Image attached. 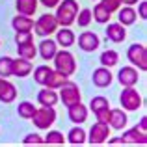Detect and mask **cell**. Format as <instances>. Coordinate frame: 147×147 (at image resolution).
I'll return each instance as SVG.
<instances>
[{
  "label": "cell",
  "instance_id": "11",
  "mask_svg": "<svg viewBox=\"0 0 147 147\" xmlns=\"http://www.w3.org/2000/svg\"><path fill=\"white\" fill-rule=\"evenodd\" d=\"M108 125L114 130H123L129 123V117H127V112L123 108H110V114H108Z\"/></svg>",
  "mask_w": 147,
  "mask_h": 147
},
{
  "label": "cell",
  "instance_id": "28",
  "mask_svg": "<svg viewBox=\"0 0 147 147\" xmlns=\"http://www.w3.org/2000/svg\"><path fill=\"white\" fill-rule=\"evenodd\" d=\"M50 73H52V67H49V65H39V67H36V71H34V80H36L39 86H45L50 76Z\"/></svg>",
  "mask_w": 147,
  "mask_h": 147
},
{
  "label": "cell",
  "instance_id": "25",
  "mask_svg": "<svg viewBox=\"0 0 147 147\" xmlns=\"http://www.w3.org/2000/svg\"><path fill=\"white\" fill-rule=\"evenodd\" d=\"M110 17H112V13L100 2L93 7V11H91V19H93V21H97L99 24H106V22L110 21Z\"/></svg>",
  "mask_w": 147,
  "mask_h": 147
},
{
  "label": "cell",
  "instance_id": "31",
  "mask_svg": "<svg viewBox=\"0 0 147 147\" xmlns=\"http://www.w3.org/2000/svg\"><path fill=\"white\" fill-rule=\"evenodd\" d=\"M88 108L95 114V112H100V110H104V108H110V100L106 97H102V95H97V97H93L90 100Z\"/></svg>",
  "mask_w": 147,
  "mask_h": 147
},
{
  "label": "cell",
  "instance_id": "14",
  "mask_svg": "<svg viewBox=\"0 0 147 147\" xmlns=\"http://www.w3.org/2000/svg\"><path fill=\"white\" fill-rule=\"evenodd\" d=\"M91 82L97 88H108L114 82V75L110 73V67H102V65L97 67L93 71V75H91Z\"/></svg>",
  "mask_w": 147,
  "mask_h": 147
},
{
  "label": "cell",
  "instance_id": "9",
  "mask_svg": "<svg viewBox=\"0 0 147 147\" xmlns=\"http://www.w3.org/2000/svg\"><path fill=\"white\" fill-rule=\"evenodd\" d=\"M117 80L123 88H130V86H136L138 80H140V73L134 65H125V67L119 69L117 73Z\"/></svg>",
  "mask_w": 147,
  "mask_h": 147
},
{
  "label": "cell",
  "instance_id": "22",
  "mask_svg": "<svg viewBox=\"0 0 147 147\" xmlns=\"http://www.w3.org/2000/svg\"><path fill=\"white\" fill-rule=\"evenodd\" d=\"M11 26H13L15 32H32V28H34V19L28 17V15L17 13V17H13V21H11Z\"/></svg>",
  "mask_w": 147,
  "mask_h": 147
},
{
  "label": "cell",
  "instance_id": "44",
  "mask_svg": "<svg viewBox=\"0 0 147 147\" xmlns=\"http://www.w3.org/2000/svg\"><path fill=\"white\" fill-rule=\"evenodd\" d=\"M93 2H99V0H93Z\"/></svg>",
  "mask_w": 147,
  "mask_h": 147
},
{
  "label": "cell",
  "instance_id": "32",
  "mask_svg": "<svg viewBox=\"0 0 147 147\" xmlns=\"http://www.w3.org/2000/svg\"><path fill=\"white\" fill-rule=\"evenodd\" d=\"M91 21H93V19H91V9H88V7H84V9H78L75 22H78L80 28H88Z\"/></svg>",
  "mask_w": 147,
  "mask_h": 147
},
{
  "label": "cell",
  "instance_id": "27",
  "mask_svg": "<svg viewBox=\"0 0 147 147\" xmlns=\"http://www.w3.org/2000/svg\"><path fill=\"white\" fill-rule=\"evenodd\" d=\"M99 61H100L102 67H114V65H117V61H119V54L115 52V50L108 49V50H104V52H100Z\"/></svg>",
  "mask_w": 147,
  "mask_h": 147
},
{
  "label": "cell",
  "instance_id": "23",
  "mask_svg": "<svg viewBox=\"0 0 147 147\" xmlns=\"http://www.w3.org/2000/svg\"><path fill=\"white\" fill-rule=\"evenodd\" d=\"M37 6H39V2H37V0H15L17 13L28 15V17H32V15L37 11Z\"/></svg>",
  "mask_w": 147,
  "mask_h": 147
},
{
  "label": "cell",
  "instance_id": "7",
  "mask_svg": "<svg viewBox=\"0 0 147 147\" xmlns=\"http://www.w3.org/2000/svg\"><path fill=\"white\" fill-rule=\"evenodd\" d=\"M119 102L125 112H136L138 108H142V95L134 90V86L123 88L121 95H119Z\"/></svg>",
  "mask_w": 147,
  "mask_h": 147
},
{
  "label": "cell",
  "instance_id": "10",
  "mask_svg": "<svg viewBox=\"0 0 147 147\" xmlns=\"http://www.w3.org/2000/svg\"><path fill=\"white\" fill-rule=\"evenodd\" d=\"M88 114H90V108H88L86 104H82V100H80V102H76V104H71V106H67L69 121L75 123V125H82V123H86Z\"/></svg>",
  "mask_w": 147,
  "mask_h": 147
},
{
  "label": "cell",
  "instance_id": "13",
  "mask_svg": "<svg viewBox=\"0 0 147 147\" xmlns=\"http://www.w3.org/2000/svg\"><path fill=\"white\" fill-rule=\"evenodd\" d=\"M54 34H56V39L54 41L58 43V47L67 49V47H73L75 41H76V36L71 30V26H58V30Z\"/></svg>",
  "mask_w": 147,
  "mask_h": 147
},
{
  "label": "cell",
  "instance_id": "37",
  "mask_svg": "<svg viewBox=\"0 0 147 147\" xmlns=\"http://www.w3.org/2000/svg\"><path fill=\"white\" fill-rule=\"evenodd\" d=\"M28 41H34L32 32H15V43H17V45L28 43Z\"/></svg>",
  "mask_w": 147,
  "mask_h": 147
},
{
  "label": "cell",
  "instance_id": "3",
  "mask_svg": "<svg viewBox=\"0 0 147 147\" xmlns=\"http://www.w3.org/2000/svg\"><path fill=\"white\" fill-rule=\"evenodd\" d=\"M58 97L63 102V106H71V104H76L82 100V93H80V88L76 82L73 80H65L60 88H58Z\"/></svg>",
  "mask_w": 147,
  "mask_h": 147
},
{
  "label": "cell",
  "instance_id": "8",
  "mask_svg": "<svg viewBox=\"0 0 147 147\" xmlns=\"http://www.w3.org/2000/svg\"><path fill=\"white\" fill-rule=\"evenodd\" d=\"M110 125L108 123H102V121H95L90 129V134L86 136V142H90L91 145H100L108 140L110 136Z\"/></svg>",
  "mask_w": 147,
  "mask_h": 147
},
{
  "label": "cell",
  "instance_id": "2",
  "mask_svg": "<svg viewBox=\"0 0 147 147\" xmlns=\"http://www.w3.org/2000/svg\"><path fill=\"white\" fill-rule=\"evenodd\" d=\"M52 61H54V69H56L58 73H61V75H65V76L75 75L76 60H75V56H73L67 49H61V50L58 49V52L54 54Z\"/></svg>",
  "mask_w": 147,
  "mask_h": 147
},
{
  "label": "cell",
  "instance_id": "40",
  "mask_svg": "<svg viewBox=\"0 0 147 147\" xmlns=\"http://www.w3.org/2000/svg\"><path fill=\"white\" fill-rule=\"evenodd\" d=\"M37 2H39L41 6H45V7L50 9V7H56L58 4H60V0H37Z\"/></svg>",
  "mask_w": 147,
  "mask_h": 147
},
{
  "label": "cell",
  "instance_id": "42",
  "mask_svg": "<svg viewBox=\"0 0 147 147\" xmlns=\"http://www.w3.org/2000/svg\"><path fill=\"white\" fill-rule=\"evenodd\" d=\"M108 144H112V145H115V144H123V140H121V138H108Z\"/></svg>",
  "mask_w": 147,
  "mask_h": 147
},
{
  "label": "cell",
  "instance_id": "38",
  "mask_svg": "<svg viewBox=\"0 0 147 147\" xmlns=\"http://www.w3.org/2000/svg\"><path fill=\"white\" fill-rule=\"evenodd\" d=\"M136 13H138V17L144 19V21L147 19V2L145 0H140V2H138V11Z\"/></svg>",
  "mask_w": 147,
  "mask_h": 147
},
{
  "label": "cell",
  "instance_id": "1",
  "mask_svg": "<svg viewBox=\"0 0 147 147\" xmlns=\"http://www.w3.org/2000/svg\"><path fill=\"white\" fill-rule=\"evenodd\" d=\"M76 13H78V2L76 0H60V4L56 6V17L60 26H71L75 24Z\"/></svg>",
  "mask_w": 147,
  "mask_h": 147
},
{
  "label": "cell",
  "instance_id": "24",
  "mask_svg": "<svg viewBox=\"0 0 147 147\" xmlns=\"http://www.w3.org/2000/svg\"><path fill=\"white\" fill-rule=\"evenodd\" d=\"M86 136H88V132L80 125H76L67 132L65 142H69V144H73V145H82V144H86Z\"/></svg>",
  "mask_w": 147,
  "mask_h": 147
},
{
  "label": "cell",
  "instance_id": "45",
  "mask_svg": "<svg viewBox=\"0 0 147 147\" xmlns=\"http://www.w3.org/2000/svg\"><path fill=\"white\" fill-rule=\"evenodd\" d=\"M0 45H2V41H0Z\"/></svg>",
  "mask_w": 147,
  "mask_h": 147
},
{
  "label": "cell",
  "instance_id": "18",
  "mask_svg": "<svg viewBox=\"0 0 147 147\" xmlns=\"http://www.w3.org/2000/svg\"><path fill=\"white\" fill-rule=\"evenodd\" d=\"M15 99H17V88L7 78H2V76H0V102L9 104V102H13Z\"/></svg>",
  "mask_w": 147,
  "mask_h": 147
},
{
  "label": "cell",
  "instance_id": "36",
  "mask_svg": "<svg viewBox=\"0 0 147 147\" xmlns=\"http://www.w3.org/2000/svg\"><path fill=\"white\" fill-rule=\"evenodd\" d=\"M100 4H102L104 7H106L108 11H110V13H115V11L119 9V7L123 6V2L121 0H99Z\"/></svg>",
  "mask_w": 147,
  "mask_h": 147
},
{
  "label": "cell",
  "instance_id": "17",
  "mask_svg": "<svg viewBox=\"0 0 147 147\" xmlns=\"http://www.w3.org/2000/svg\"><path fill=\"white\" fill-rule=\"evenodd\" d=\"M34 65L30 60H24V58L19 56L17 60H13V65H11V76H17V78H26V76L32 73Z\"/></svg>",
  "mask_w": 147,
  "mask_h": 147
},
{
  "label": "cell",
  "instance_id": "16",
  "mask_svg": "<svg viewBox=\"0 0 147 147\" xmlns=\"http://www.w3.org/2000/svg\"><path fill=\"white\" fill-rule=\"evenodd\" d=\"M56 52H58V43L54 39H50V37H43L41 43L37 45V54H39L45 61H52V58H54Z\"/></svg>",
  "mask_w": 147,
  "mask_h": 147
},
{
  "label": "cell",
  "instance_id": "20",
  "mask_svg": "<svg viewBox=\"0 0 147 147\" xmlns=\"http://www.w3.org/2000/svg\"><path fill=\"white\" fill-rule=\"evenodd\" d=\"M60 97H58V90H50V88H45L37 93V102L39 106H56Z\"/></svg>",
  "mask_w": 147,
  "mask_h": 147
},
{
  "label": "cell",
  "instance_id": "5",
  "mask_svg": "<svg viewBox=\"0 0 147 147\" xmlns=\"http://www.w3.org/2000/svg\"><path fill=\"white\" fill-rule=\"evenodd\" d=\"M129 61L138 71H147V49L144 43H132L127 50Z\"/></svg>",
  "mask_w": 147,
  "mask_h": 147
},
{
  "label": "cell",
  "instance_id": "43",
  "mask_svg": "<svg viewBox=\"0 0 147 147\" xmlns=\"http://www.w3.org/2000/svg\"><path fill=\"white\" fill-rule=\"evenodd\" d=\"M121 2L125 4V6H134V4H138L140 0H121Z\"/></svg>",
  "mask_w": 147,
  "mask_h": 147
},
{
  "label": "cell",
  "instance_id": "26",
  "mask_svg": "<svg viewBox=\"0 0 147 147\" xmlns=\"http://www.w3.org/2000/svg\"><path fill=\"white\" fill-rule=\"evenodd\" d=\"M17 52L21 58L24 60H34L37 56V47L34 45V41H28V43H22V45H17Z\"/></svg>",
  "mask_w": 147,
  "mask_h": 147
},
{
  "label": "cell",
  "instance_id": "19",
  "mask_svg": "<svg viewBox=\"0 0 147 147\" xmlns=\"http://www.w3.org/2000/svg\"><path fill=\"white\" fill-rule=\"evenodd\" d=\"M121 140H123V144H140V145H145L147 144V132L140 130L138 127H134V129H129V130L123 132Z\"/></svg>",
  "mask_w": 147,
  "mask_h": 147
},
{
  "label": "cell",
  "instance_id": "15",
  "mask_svg": "<svg viewBox=\"0 0 147 147\" xmlns=\"http://www.w3.org/2000/svg\"><path fill=\"white\" fill-rule=\"evenodd\" d=\"M106 39L112 43H123L127 39V26L119 22H106Z\"/></svg>",
  "mask_w": 147,
  "mask_h": 147
},
{
  "label": "cell",
  "instance_id": "41",
  "mask_svg": "<svg viewBox=\"0 0 147 147\" xmlns=\"http://www.w3.org/2000/svg\"><path fill=\"white\" fill-rule=\"evenodd\" d=\"M136 127H138L140 130H144V132H147V117H145V115H144V117L140 119V123H138Z\"/></svg>",
  "mask_w": 147,
  "mask_h": 147
},
{
  "label": "cell",
  "instance_id": "33",
  "mask_svg": "<svg viewBox=\"0 0 147 147\" xmlns=\"http://www.w3.org/2000/svg\"><path fill=\"white\" fill-rule=\"evenodd\" d=\"M43 144H56V145H63V144H65V136L60 132V130H50V129H49V134L43 138Z\"/></svg>",
  "mask_w": 147,
  "mask_h": 147
},
{
  "label": "cell",
  "instance_id": "21",
  "mask_svg": "<svg viewBox=\"0 0 147 147\" xmlns=\"http://www.w3.org/2000/svg\"><path fill=\"white\" fill-rule=\"evenodd\" d=\"M138 19V13L132 6H125V7H119L117 9V22L123 26H130L134 24Z\"/></svg>",
  "mask_w": 147,
  "mask_h": 147
},
{
  "label": "cell",
  "instance_id": "39",
  "mask_svg": "<svg viewBox=\"0 0 147 147\" xmlns=\"http://www.w3.org/2000/svg\"><path fill=\"white\" fill-rule=\"evenodd\" d=\"M108 114H110V108H104V110H100V112H95V117H97V121L106 123L108 121Z\"/></svg>",
  "mask_w": 147,
  "mask_h": 147
},
{
  "label": "cell",
  "instance_id": "4",
  "mask_svg": "<svg viewBox=\"0 0 147 147\" xmlns=\"http://www.w3.org/2000/svg\"><path fill=\"white\" fill-rule=\"evenodd\" d=\"M30 119L39 130H49L56 123V110H54V106H39L36 108V112Z\"/></svg>",
  "mask_w": 147,
  "mask_h": 147
},
{
  "label": "cell",
  "instance_id": "12",
  "mask_svg": "<svg viewBox=\"0 0 147 147\" xmlns=\"http://www.w3.org/2000/svg\"><path fill=\"white\" fill-rule=\"evenodd\" d=\"M78 47L84 52H95L100 47V39L95 32H82L78 36Z\"/></svg>",
  "mask_w": 147,
  "mask_h": 147
},
{
  "label": "cell",
  "instance_id": "6",
  "mask_svg": "<svg viewBox=\"0 0 147 147\" xmlns=\"http://www.w3.org/2000/svg\"><path fill=\"white\" fill-rule=\"evenodd\" d=\"M58 26H60V24H58L56 17H54V15H50V13H45V15H41V17L34 22V28L32 30L39 37H50L58 30Z\"/></svg>",
  "mask_w": 147,
  "mask_h": 147
},
{
  "label": "cell",
  "instance_id": "34",
  "mask_svg": "<svg viewBox=\"0 0 147 147\" xmlns=\"http://www.w3.org/2000/svg\"><path fill=\"white\" fill-rule=\"evenodd\" d=\"M11 65H13V58L11 56H2L0 58V76H2V78L11 76Z\"/></svg>",
  "mask_w": 147,
  "mask_h": 147
},
{
  "label": "cell",
  "instance_id": "30",
  "mask_svg": "<svg viewBox=\"0 0 147 147\" xmlns=\"http://www.w3.org/2000/svg\"><path fill=\"white\" fill-rule=\"evenodd\" d=\"M36 108L37 106H34V102L22 100V102H19V106H17V114H19V117H22V119H30L34 115V112H36Z\"/></svg>",
  "mask_w": 147,
  "mask_h": 147
},
{
  "label": "cell",
  "instance_id": "29",
  "mask_svg": "<svg viewBox=\"0 0 147 147\" xmlns=\"http://www.w3.org/2000/svg\"><path fill=\"white\" fill-rule=\"evenodd\" d=\"M67 78H69V76H65V75H61V73H58L56 69H52V73H50V76H49L47 84H45V88H50V90H58V88H60Z\"/></svg>",
  "mask_w": 147,
  "mask_h": 147
},
{
  "label": "cell",
  "instance_id": "35",
  "mask_svg": "<svg viewBox=\"0 0 147 147\" xmlns=\"http://www.w3.org/2000/svg\"><path fill=\"white\" fill-rule=\"evenodd\" d=\"M22 144H26V145H41L43 144V136H39V134H36V132L26 134V136L22 138Z\"/></svg>",
  "mask_w": 147,
  "mask_h": 147
}]
</instances>
